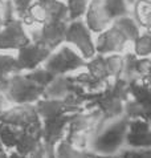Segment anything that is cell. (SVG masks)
<instances>
[{"instance_id":"74e56055","label":"cell","mask_w":151,"mask_h":158,"mask_svg":"<svg viewBox=\"0 0 151 158\" xmlns=\"http://www.w3.org/2000/svg\"><path fill=\"white\" fill-rule=\"evenodd\" d=\"M150 2H151V0H150Z\"/></svg>"},{"instance_id":"e575fe53","label":"cell","mask_w":151,"mask_h":158,"mask_svg":"<svg viewBox=\"0 0 151 158\" xmlns=\"http://www.w3.org/2000/svg\"><path fill=\"white\" fill-rule=\"evenodd\" d=\"M3 3L4 0H0V19H2V14H3Z\"/></svg>"},{"instance_id":"d6a6232c","label":"cell","mask_w":151,"mask_h":158,"mask_svg":"<svg viewBox=\"0 0 151 158\" xmlns=\"http://www.w3.org/2000/svg\"><path fill=\"white\" fill-rule=\"evenodd\" d=\"M142 80H143V82H146V84H150L151 85V65H150V71L147 73V76L143 77Z\"/></svg>"},{"instance_id":"484cf974","label":"cell","mask_w":151,"mask_h":158,"mask_svg":"<svg viewBox=\"0 0 151 158\" xmlns=\"http://www.w3.org/2000/svg\"><path fill=\"white\" fill-rule=\"evenodd\" d=\"M106 60V67L109 71V76L117 78L121 76L122 73V68H123V57L119 55H112L105 57Z\"/></svg>"},{"instance_id":"ffe728a7","label":"cell","mask_w":151,"mask_h":158,"mask_svg":"<svg viewBox=\"0 0 151 158\" xmlns=\"http://www.w3.org/2000/svg\"><path fill=\"white\" fill-rule=\"evenodd\" d=\"M72 78L77 82L78 85H81L84 89H86L89 92H100V90L104 89L105 85H106V81H102V80H100V78H96L89 72L80 73L78 76L72 77Z\"/></svg>"},{"instance_id":"6da1fadb","label":"cell","mask_w":151,"mask_h":158,"mask_svg":"<svg viewBox=\"0 0 151 158\" xmlns=\"http://www.w3.org/2000/svg\"><path fill=\"white\" fill-rule=\"evenodd\" d=\"M127 116L104 120L93 133V150L97 154H114L122 146L129 128Z\"/></svg>"},{"instance_id":"f546056e","label":"cell","mask_w":151,"mask_h":158,"mask_svg":"<svg viewBox=\"0 0 151 158\" xmlns=\"http://www.w3.org/2000/svg\"><path fill=\"white\" fill-rule=\"evenodd\" d=\"M12 3H13V7H15L16 15L23 19L27 15V12H28V8L31 7V4H32V0H12Z\"/></svg>"},{"instance_id":"2e32d148","label":"cell","mask_w":151,"mask_h":158,"mask_svg":"<svg viewBox=\"0 0 151 158\" xmlns=\"http://www.w3.org/2000/svg\"><path fill=\"white\" fill-rule=\"evenodd\" d=\"M45 10L47 21L56 20H69L68 17V7L59 0H39Z\"/></svg>"},{"instance_id":"1f68e13d","label":"cell","mask_w":151,"mask_h":158,"mask_svg":"<svg viewBox=\"0 0 151 158\" xmlns=\"http://www.w3.org/2000/svg\"><path fill=\"white\" fill-rule=\"evenodd\" d=\"M7 97L4 96L3 92H0V113H2L4 109H6V104H7Z\"/></svg>"},{"instance_id":"9c48e42d","label":"cell","mask_w":151,"mask_h":158,"mask_svg":"<svg viewBox=\"0 0 151 158\" xmlns=\"http://www.w3.org/2000/svg\"><path fill=\"white\" fill-rule=\"evenodd\" d=\"M3 25V29H0V49H20L31 43V37L25 33L21 20L13 19Z\"/></svg>"},{"instance_id":"d590c367","label":"cell","mask_w":151,"mask_h":158,"mask_svg":"<svg viewBox=\"0 0 151 158\" xmlns=\"http://www.w3.org/2000/svg\"><path fill=\"white\" fill-rule=\"evenodd\" d=\"M135 2H137V0H126V3H127V4H134Z\"/></svg>"},{"instance_id":"f1b7e54d","label":"cell","mask_w":151,"mask_h":158,"mask_svg":"<svg viewBox=\"0 0 151 158\" xmlns=\"http://www.w3.org/2000/svg\"><path fill=\"white\" fill-rule=\"evenodd\" d=\"M122 157H151V148H133L119 153Z\"/></svg>"},{"instance_id":"8992f818","label":"cell","mask_w":151,"mask_h":158,"mask_svg":"<svg viewBox=\"0 0 151 158\" xmlns=\"http://www.w3.org/2000/svg\"><path fill=\"white\" fill-rule=\"evenodd\" d=\"M72 117L73 114H70V113H63V114H59L56 117L44 120L41 138H43L44 146H45V154L48 157L55 156V149L53 148H55V145L60 139H63L64 130L68 126Z\"/></svg>"},{"instance_id":"8fae6325","label":"cell","mask_w":151,"mask_h":158,"mask_svg":"<svg viewBox=\"0 0 151 158\" xmlns=\"http://www.w3.org/2000/svg\"><path fill=\"white\" fill-rule=\"evenodd\" d=\"M125 141L131 148H151V126L143 118H130Z\"/></svg>"},{"instance_id":"d4e9b609","label":"cell","mask_w":151,"mask_h":158,"mask_svg":"<svg viewBox=\"0 0 151 158\" xmlns=\"http://www.w3.org/2000/svg\"><path fill=\"white\" fill-rule=\"evenodd\" d=\"M89 0H69L68 2V17L69 20H76L81 17L88 10Z\"/></svg>"},{"instance_id":"d6986e66","label":"cell","mask_w":151,"mask_h":158,"mask_svg":"<svg viewBox=\"0 0 151 158\" xmlns=\"http://www.w3.org/2000/svg\"><path fill=\"white\" fill-rule=\"evenodd\" d=\"M20 133H21L20 128H16V126H13V125L0 122V141H2L3 146H6L8 149L15 148L17 139H19Z\"/></svg>"},{"instance_id":"5bb4252c","label":"cell","mask_w":151,"mask_h":158,"mask_svg":"<svg viewBox=\"0 0 151 158\" xmlns=\"http://www.w3.org/2000/svg\"><path fill=\"white\" fill-rule=\"evenodd\" d=\"M69 86H70V78L63 76V74H57V76L53 77V80L49 84L44 88L43 96L44 98L63 100L69 93Z\"/></svg>"},{"instance_id":"83f0119b","label":"cell","mask_w":151,"mask_h":158,"mask_svg":"<svg viewBox=\"0 0 151 158\" xmlns=\"http://www.w3.org/2000/svg\"><path fill=\"white\" fill-rule=\"evenodd\" d=\"M25 76L28 77V78H31L32 81H35L36 84H39V85H41V86L45 88L53 80L55 74L51 73L49 71H47V69L44 68V69H33L32 72L28 73V74H25Z\"/></svg>"},{"instance_id":"4dcf8cb0","label":"cell","mask_w":151,"mask_h":158,"mask_svg":"<svg viewBox=\"0 0 151 158\" xmlns=\"http://www.w3.org/2000/svg\"><path fill=\"white\" fill-rule=\"evenodd\" d=\"M150 65H151V60L149 59H138L137 60V73H138L139 77H146L147 76V73L150 71Z\"/></svg>"},{"instance_id":"9a60e30c","label":"cell","mask_w":151,"mask_h":158,"mask_svg":"<svg viewBox=\"0 0 151 158\" xmlns=\"http://www.w3.org/2000/svg\"><path fill=\"white\" fill-rule=\"evenodd\" d=\"M36 110L43 120H48V118H52L65 113L63 100H55V98L37 100Z\"/></svg>"},{"instance_id":"ac0fdd59","label":"cell","mask_w":151,"mask_h":158,"mask_svg":"<svg viewBox=\"0 0 151 158\" xmlns=\"http://www.w3.org/2000/svg\"><path fill=\"white\" fill-rule=\"evenodd\" d=\"M114 27L121 31L127 37V40H135L139 36V27L137 24V21L131 19V17L127 16L117 17V20L114 21Z\"/></svg>"},{"instance_id":"277c9868","label":"cell","mask_w":151,"mask_h":158,"mask_svg":"<svg viewBox=\"0 0 151 158\" xmlns=\"http://www.w3.org/2000/svg\"><path fill=\"white\" fill-rule=\"evenodd\" d=\"M81 67H86V63L84 61V57L77 55L69 47H63L59 52L51 53L45 60V69L57 74H64L69 71H74Z\"/></svg>"},{"instance_id":"ba28073f","label":"cell","mask_w":151,"mask_h":158,"mask_svg":"<svg viewBox=\"0 0 151 158\" xmlns=\"http://www.w3.org/2000/svg\"><path fill=\"white\" fill-rule=\"evenodd\" d=\"M40 121V116L36 106L31 104H19L11 109H4L0 113V122L13 125L16 128H27V126Z\"/></svg>"},{"instance_id":"836d02e7","label":"cell","mask_w":151,"mask_h":158,"mask_svg":"<svg viewBox=\"0 0 151 158\" xmlns=\"http://www.w3.org/2000/svg\"><path fill=\"white\" fill-rule=\"evenodd\" d=\"M0 156H6V150H4V146H3L2 141H0Z\"/></svg>"},{"instance_id":"30bf717a","label":"cell","mask_w":151,"mask_h":158,"mask_svg":"<svg viewBox=\"0 0 151 158\" xmlns=\"http://www.w3.org/2000/svg\"><path fill=\"white\" fill-rule=\"evenodd\" d=\"M51 55V49L37 43H28L27 45L21 47L17 55V65L20 71L24 69H35L39 64L45 61Z\"/></svg>"},{"instance_id":"7a4b0ae2","label":"cell","mask_w":151,"mask_h":158,"mask_svg":"<svg viewBox=\"0 0 151 158\" xmlns=\"http://www.w3.org/2000/svg\"><path fill=\"white\" fill-rule=\"evenodd\" d=\"M0 92H3L11 102L31 104L43 96L44 86L36 84L25 74L13 73L8 77L0 78Z\"/></svg>"},{"instance_id":"3957f363","label":"cell","mask_w":151,"mask_h":158,"mask_svg":"<svg viewBox=\"0 0 151 158\" xmlns=\"http://www.w3.org/2000/svg\"><path fill=\"white\" fill-rule=\"evenodd\" d=\"M129 93L133 96L131 101L126 100L123 112L129 118H143L150 120L151 117V85L139 84L137 80L129 82Z\"/></svg>"},{"instance_id":"44dd1931","label":"cell","mask_w":151,"mask_h":158,"mask_svg":"<svg viewBox=\"0 0 151 158\" xmlns=\"http://www.w3.org/2000/svg\"><path fill=\"white\" fill-rule=\"evenodd\" d=\"M86 67H88V72L96 78H100L102 81L109 80L110 76H109L108 67H106V60L102 55H98L90 63H86Z\"/></svg>"},{"instance_id":"7402d4cb","label":"cell","mask_w":151,"mask_h":158,"mask_svg":"<svg viewBox=\"0 0 151 158\" xmlns=\"http://www.w3.org/2000/svg\"><path fill=\"white\" fill-rule=\"evenodd\" d=\"M104 6L112 20L121 16H127L129 14L126 0H104Z\"/></svg>"},{"instance_id":"cb8c5ba5","label":"cell","mask_w":151,"mask_h":158,"mask_svg":"<svg viewBox=\"0 0 151 158\" xmlns=\"http://www.w3.org/2000/svg\"><path fill=\"white\" fill-rule=\"evenodd\" d=\"M19 65L15 57L8 55H0V78L8 77L13 73H19Z\"/></svg>"},{"instance_id":"e0dca14e","label":"cell","mask_w":151,"mask_h":158,"mask_svg":"<svg viewBox=\"0 0 151 158\" xmlns=\"http://www.w3.org/2000/svg\"><path fill=\"white\" fill-rule=\"evenodd\" d=\"M134 20L143 28L151 29V2L137 0L134 3Z\"/></svg>"},{"instance_id":"4fadbf2b","label":"cell","mask_w":151,"mask_h":158,"mask_svg":"<svg viewBox=\"0 0 151 158\" xmlns=\"http://www.w3.org/2000/svg\"><path fill=\"white\" fill-rule=\"evenodd\" d=\"M112 21L105 10L104 0H92L86 12V24L92 32H102Z\"/></svg>"},{"instance_id":"603a6c76","label":"cell","mask_w":151,"mask_h":158,"mask_svg":"<svg viewBox=\"0 0 151 158\" xmlns=\"http://www.w3.org/2000/svg\"><path fill=\"white\" fill-rule=\"evenodd\" d=\"M55 156L57 157H82V156H96V153H88L76 149L68 139H60Z\"/></svg>"},{"instance_id":"5b68a950","label":"cell","mask_w":151,"mask_h":158,"mask_svg":"<svg viewBox=\"0 0 151 158\" xmlns=\"http://www.w3.org/2000/svg\"><path fill=\"white\" fill-rule=\"evenodd\" d=\"M66 27H68L66 20L47 21L43 24L41 28L31 31V37H32L33 43L41 44L52 51L65 40Z\"/></svg>"},{"instance_id":"8d00e7d4","label":"cell","mask_w":151,"mask_h":158,"mask_svg":"<svg viewBox=\"0 0 151 158\" xmlns=\"http://www.w3.org/2000/svg\"><path fill=\"white\" fill-rule=\"evenodd\" d=\"M2 25H3V21H2V19H0V28H2Z\"/></svg>"},{"instance_id":"52a82bcc","label":"cell","mask_w":151,"mask_h":158,"mask_svg":"<svg viewBox=\"0 0 151 158\" xmlns=\"http://www.w3.org/2000/svg\"><path fill=\"white\" fill-rule=\"evenodd\" d=\"M65 40L74 44L80 49L84 59H92L96 53V47L90 37V29L77 19L68 24L65 32Z\"/></svg>"},{"instance_id":"7c38bea8","label":"cell","mask_w":151,"mask_h":158,"mask_svg":"<svg viewBox=\"0 0 151 158\" xmlns=\"http://www.w3.org/2000/svg\"><path fill=\"white\" fill-rule=\"evenodd\" d=\"M127 37L123 35L118 28L114 25L110 29L105 31L104 33L100 35L97 39L96 44V52L100 55H108V53H115V52H121L125 49Z\"/></svg>"},{"instance_id":"4316f807","label":"cell","mask_w":151,"mask_h":158,"mask_svg":"<svg viewBox=\"0 0 151 158\" xmlns=\"http://www.w3.org/2000/svg\"><path fill=\"white\" fill-rule=\"evenodd\" d=\"M134 51L137 56H142V57H146L151 53V33H145L142 36L139 35L135 39Z\"/></svg>"}]
</instances>
